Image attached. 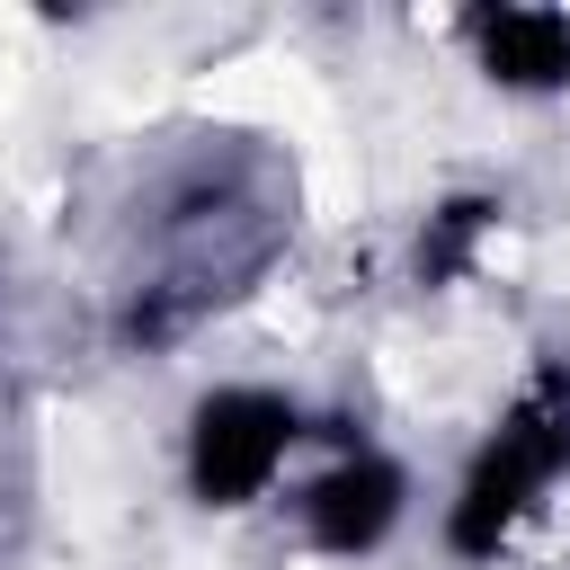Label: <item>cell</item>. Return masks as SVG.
I'll return each instance as SVG.
<instances>
[{"label": "cell", "mask_w": 570, "mask_h": 570, "mask_svg": "<svg viewBox=\"0 0 570 570\" xmlns=\"http://www.w3.org/2000/svg\"><path fill=\"white\" fill-rule=\"evenodd\" d=\"M561 463H570V383L543 374V383L499 419V436L472 454L463 499H454V517H445V543H454L463 561H490L499 534L534 508V490H543Z\"/></svg>", "instance_id": "1"}, {"label": "cell", "mask_w": 570, "mask_h": 570, "mask_svg": "<svg viewBox=\"0 0 570 570\" xmlns=\"http://www.w3.org/2000/svg\"><path fill=\"white\" fill-rule=\"evenodd\" d=\"M294 436H303V410L285 392H249V383L205 392L187 419V490L205 508H249L294 454Z\"/></svg>", "instance_id": "2"}, {"label": "cell", "mask_w": 570, "mask_h": 570, "mask_svg": "<svg viewBox=\"0 0 570 570\" xmlns=\"http://www.w3.org/2000/svg\"><path fill=\"white\" fill-rule=\"evenodd\" d=\"M401 499H410L401 463H383V454H347V463H330V472L303 490V525H312L321 552L356 561V552H374V543L401 525Z\"/></svg>", "instance_id": "3"}, {"label": "cell", "mask_w": 570, "mask_h": 570, "mask_svg": "<svg viewBox=\"0 0 570 570\" xmlns=\"http://www.w3.org/2000/svg\"><path fill=\"white\" fill-rule=\"evenodd\" d=\"M481 62L499 89H561L570 80V18L561 9H481Z\"/></svg>", "instance_id": "4"}, {"label": "cell", "mask_w": 570, "mask_h": 570, "mask_svg": "<svg viewBox=\"0 0 570 570\" xmlns=\"http://www.w3.org/2000/svg\"><path fill=\"white\" fill-rule=\"evenodd\" d=\"M490 196H445L436 214H428V232H419V285H454L463 267H472V249H481V232H490Z\"/></svg>", "instance_id": "5"}]
</instances>
